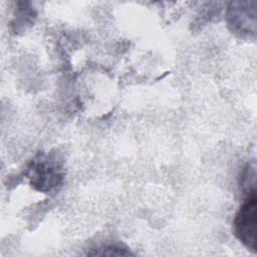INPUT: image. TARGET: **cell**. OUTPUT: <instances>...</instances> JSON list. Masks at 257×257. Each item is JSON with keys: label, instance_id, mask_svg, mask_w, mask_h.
Listing matches in <instances>:
<instances>
[{"label": "cell", "instance_id": "6da1fadb", "mask_svg": "<svg viewBox=\"0 0 257 257\" xmlns=\"http://www.w3.org/2000/svg\"><path fill=\"white\" fill-rule=\"evenodd\" d=\"M26 176L31 187L41 193L57 190L63 182L64 170L60 159L53 153L38 154L28 165Z\"/></svg>", "mask_w": 257, "mask_h": 257}, {"label": "cell", "instance_id": "7a4b0ae2", "mask_svg": "<svg viewBox=\"0 0 257 257\" xmlns=\"http://www.w3.org/2000/svg\"><path fill=\"white\" fill-rule=\"evenodd\" d=\"M256 225L257 198L255 190L248 193L233 222L235 236L252 252H256Z\"/></svg>", "mask_w": 257, "mask_h": 257}, {"label": "cell", "instance_id": "3957f363", "mask_svg": "<svg viewBox=\"0 0 257 257\" xmlns=\"http://www.w3.org/2000/svg\"><path fill=\"white\" fill-rule=\"evenodd\" d=\"M250 2H231L227 10V23L230 29L240 35L255 34L256 8Z\"/></svg>", "mask_w": 257, "mask_h": 257}, {"label": "cell", "instance_id": "277c9868", "mask_svg": "<svg viewBox=\"0 0 257 257\" xmlns=\"http://www.w3.org/2000/svg\"><path fill=\"white\" fill-rule=\"evenodd\" d=\"M93 252H89V255H97V256H103V255H107V256H127V255H133L132 252H130V250L122 246V245H118V244H106L103 246H100L98 248L93 249Z\"/></svg>", "mask_w": 257, "mask_h": 257}, {"label": "cell", "instance_id": "5b68a950", "mask_svg": "<svg viewBox=\"0 0 257 257\" xmlns=\"http://www.w3.org/2000/svg\"><path fill=\"white\" fill-rule=\"evenodd\" d=\"M255 179H256V170H255V164H248L242 174L240 179V186L242 187L243 191L246 193H250L252 191H255Z\"/></svg>", "mask_w": 257, "mask_h": 257}]
</instances>
